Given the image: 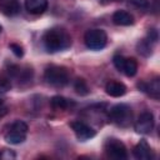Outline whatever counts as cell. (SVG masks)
<instances>
[{"label": "cell", "mask_w": 160, "mask_h": 160, "mask_svg": "<svg viewBox=\"0 0 160 160\" xmlns=\"http://www.w3.org/2000/svg\"><path fill=\"white\" fill-rule=\"evenodd\" d=\"M42 42L49 52H56L68 49L71 45V38L64 29L52 28L44 34Z\"/></svg>", "instance_id": "cell-1"}, {"label": "cell", "mask_w": 160, "mask_h": 160, "mask_svg": "<svg viewBox=\"0 0 160 160\" xmlns=\"http://www.w3.org/2000/svg\"><path fill=\"white\" fill-rule=\"evenodd\" d=\"M44 78L48 84L55 88H62L69 82V71L64 66L50 65L46 68Z\"/></svg>", "instance_id": "cell-2"}, {"label": "cell", "mask_w": 160, "mask_h": 160, "mask_svg": "<svg viewBox=\"0 0 160 160\" xmlns=\"http://www.w3.org/2000/svg\"><path fill=\"white\" fill-rule=\"evenodd\" d=\"M109 118L112 122H115L116 125L119 126H122V128H126L130 125L131 122V119H132V111H131V108L126 104H118V105H114L111 109H110V112H109Z\"/></svg>", "instance_id": "cell-3"}, {"label": "cell", "mask_w": 160, "mask_h": 160, "mask_svg": "<svg viewBox=\"0 0 160 160\" xmlns=\"http://www.w3.org/2000/svg\"><path fill=\"white\" fill-rule=\"evenodd\" d=\"M26 134H28V125L24 121L16 120L14 121L9 130L5 132V140L6 142L11 144V145H18L25 141L26 139Z\"/></svg>", "instance_id": "cell-4"}, {"label": "cell", "mask_w": 160, "mask_h": 160, "mask_svg": "<svg viewBox=\"0 0 160 160\" xmlns=\"http://www.w3.org/2000/svg\"><path fill=\"white\" fill-rule=\"evenodd\" d=\"M84 42L91 50H101L108 42V35L101 29H90L84 35Z\"/></svg>", "instance_id": "cell-5"}, {"label": "cell", "mask_w": 160, "mask_h": 160, "mask_svg": "<svg viewBox=\"0 0 160 160\" xmlns=\"http://www.w3.org/2000/svg\"><path fill=\"white\" fill-rule=\"evenodd\" d=\"M104 149H105L106 155L111 159L122 160L128 158V151H126L125 145L118 139H108Z\"/></svg>", "instance_id": "cell-6"}, {"label": "cell", "mask_w": 160, "mask_h": 160, "mask_svg": "<svg viewBox=\"0 0 160 160\" xmlns=\"http://www.w3.org/2000/svg\"><path fill=\"white\" fill-rule=\"evenodd\" d=\"M112 62L115 68L124 72L126 76H134L138 71V62L134 58H124L121 55H115L112 58Z\"/></svg>", "instance_id": "cell-7"}, {"label": "cell", "mask_w": 160, "mask_h": 160, "mask_svg": "<svg viewBox=\"0 0 160 160\" xmlns=\"http://www.w3.org/2000/svg\"><path fill=\"white\" fill-rule=\"evenodd\" d=\"M155 120L154 115L150 111H144L139 115L138 120L134 124V129L138 134H149L154 128Z\"/></svg>", "instance_id": "cell-8"}, {"label": "cell", "mask_w": 160, "mask_h": 160, "mask_svg": "<svg viewBox=\"0 0 160 160\" xmlns=\"http://www.w3.org/2000/svg\"><path fill=\"white\" fill-rule=\"evenodd\" d=\"M70 128L72 129V131L75 132L76 138L80 141H86L89 139H92L96 135V131L91 126H89L88 124H85L84 121H80V120L71 121L70 122Z\"/></svg>", "instance_id": "cell-9"}, {"label": "cell", "mask_w": 160, "mask_h": 160, "mask_svg": "<svg viewBox=\"0 0 160 160\" xmlns=\"http://www.w3.org/2000/svg\"><path fill=\"white\" fill-rule=\"evenodd\" d=\"M132 154H134V156H135L136 159H139V160H150V159H152V156H154L150 145H149L148 141L144 140V139L140 140V141L135 145V148H134V150H132Z\"/></svg>", "instance_id": "cell-10"}, {"label": "cell", "mask_w": 160, "mask_h": 160, "mask_svg": "<svg viewBox=\"0 0 160 160\" xmlns=\"http://www.w3.org/2000/svg\"><path fill=\"white\" fill-rule=\"evenodd\" d=\"M138 88L146 92L148 95H150L154 99H159L160 98V80L159 79H152L149 82H139Z\"/></svg>", "instance_id": "cell-11"}, {"label": "cell", "mask_w": 160, "mask_h": 160, "mask_svg": "<svg viewBox=\"0 0 160 160\" xmlns=\"http://www.w3.org/2000/svg\"><path fill=\"white\" fill-rule=\"evenodd\" d=\"M112 22L119 26H130L135 22L134 16L125 10H116L112 14Z\"/></svg>", "instance_id": "cell-12"}, {"label": "cell", "mask_w": 160, "mask_h": 160, "mask_svg": "<svg viewBox=\"0 0 160 160\" xmlns=\"http://www.w3.org/2000/svg\"><path fill=\"white\" fill-rule=\"evenodd\" d=\"M48 0H25V9L32 15L42 14L48 9Z\"/></svg>", "instance_id": "cell-13"}, {"label": "cell", "mask_w": 160, "mask_h": 160, "mask_svg": "<svg viewBox=\"0 0 160 160\" xmlns=\"http://www.w3.org/2000/svg\"><path fill=\"white\" fill-rule=\"evenodd\" d=\"M105 90H106V94L108 95H110L112 98H120V96H122L126 92V86L122 82H120V81L110 80L106 84Z\"/></svg>", "instance_id": "cell-14"}, {"label": "cell", "mask_w": 160, "mask_h": 160, "mask_svg": "<svg viewBox=\"0 0 160 160\" xmlns=\"http://www.w3.org/2000/svg\"><path fill=\"white\" fill-rule=\"evenodd\" d=\"M0 10L6 16H14L20 11V4L18 0H6L0 5Z\"/></svg>", "instance_id": "cell-15"}, {"label": "cell", "mask_w": 160, "mask_h": 160, "mask_svg": "<svg viewBox=\"0 0 160 160\" xmlns=\"http://www.w3.org/2000/svg\"><path fill=\"white\" fill-rule=\"evenodd\" d=\"M50 104H51V106H52L54 109H56V110H64V109H68V108L72 106V105H74V101H71V100H69V99H66V98H64V96L55 95V96L51 98Z\"/></svg>", "instance_id": "cell-16"}, {"label": "cell", "mask_w": 160, "mask_h": 160, "mask_svg": "<svg viewBox=\"0 0 160 160\" xmlns=\"http://www.w3.org/2000/svg\"><path fill=\"white\" fill-rule=\"evenodd\" d=\"M138 51L144 55V56H150L151 52H152V42L149 41L148 39H144L141 40L139 44H138Z\"/></svg>", "instance_id": "cell-17"}, {"label": "cell", "mask_w": 160, "mask_h": 160, "mask_svg": "<svg viewBox=\"0 0 160 160\" xmlns=\"http://www.w3.org/2000/svg\"><path fill=\"white\" fill-rule=\"evenodd\" d=\"M74 90L76 91V94L81 95V96L89 94V86H88V84L85 82L84 79H76L75 80V82H74Z\"/></svg>", "instance_id": "cell-18"}, {"label": "cell", "mask_w": 160, "mask_h": 160, "mask_svg": "<svg viewBox=\"0 0 160 160\" xmlns=\"http://www.w3.org/2000/svg\"><path fill=\"white\" fill-rule=\"evenodd\" d=\"M11 89V81L10 78L1 76L0 78V92H6Z\"/></svg>", "instance_id": "cell-19"}, {"label": "cell", "mask_w": 160, "mask_h": 160, "mask_svg": "<svg viewBox=\"0 0 160 160\" xmlns=\"http://www.w3.org/2000/svg\"><path fill=\"white\" fill-rule=\"evenodd\" d=\"M9 48H10V50L12 51V54H14L16 58H22L24 50H22V46H21V45H19V44H16V42H11V44L9 45Z\"/></svg>", "instance_id": "cell-20"}, {"label": "cell", "mask_w": 160, "mask_h": 160, "mask_svg": "<svg viewBox=\"0 0 160 160\" xmlns=\"http://www.w3.org/2000/svg\"><path fill=\"white\" fill-rule=\"evenodd\" d=\"M16 158V154L11 150H8V149H4L0 151V159L1 160H12Z\"/></svg>", "instance_id": "cell-21"}, {"label": "cell", "mask_w": 160, "mask_h": 160, "mask_svg": "<svg viewBox=\"0 0 160 160\" xmlns=\"http://www.w3.org/2000/svg\"><path fill=\"white\" fill-rule=\"evenodd\" d=\"M134 6L139 9H146L149 8V0H129Z\"/></svg>", "instance_id": "cell-22"}, {"label": "cell", "mask_w": 160, "mask_h": 160, "mask_svg": "<svg viewBox=\"0 0 160 160\" xmlns=\"http://www.w3.org/2000/svg\"><path fill=\"white\" fill-rule=\"evenodd\" d=\"M149 41H151L152 44L154 42H156V40H158V31L155 30V29H150L149 30V32H148V38H146Z\"/></svg>", "instance_id": "cell-23"}, {"label": "cell", "mask_w": 160, "mask_h": 160, "mask_svg": "<svg viewBox=\"0 0 160 160\" xmlns=\"http://www.w3.org/2000/svg\"><path fill=\"white\" fill-rule=\"evenodd\" d=\"M1 104H2V100H1V99H0V105H1Z\"/></svg>", "instance_id": "cell-24"}, {"label": "cell", "mask_w": 160, "mask_h": 160, "mask_svg": "<svg viewBox=\"0 0 160 160\" xmlns=\"http://www.w3.org/2000/svg\"><path fill=\"white\" fill-rule=\"evenodd\" d=\"M1 30H2V28H1V25H0V32H1Z\"/></svg>", "instance_id": "cell-25"}]
</instances>
